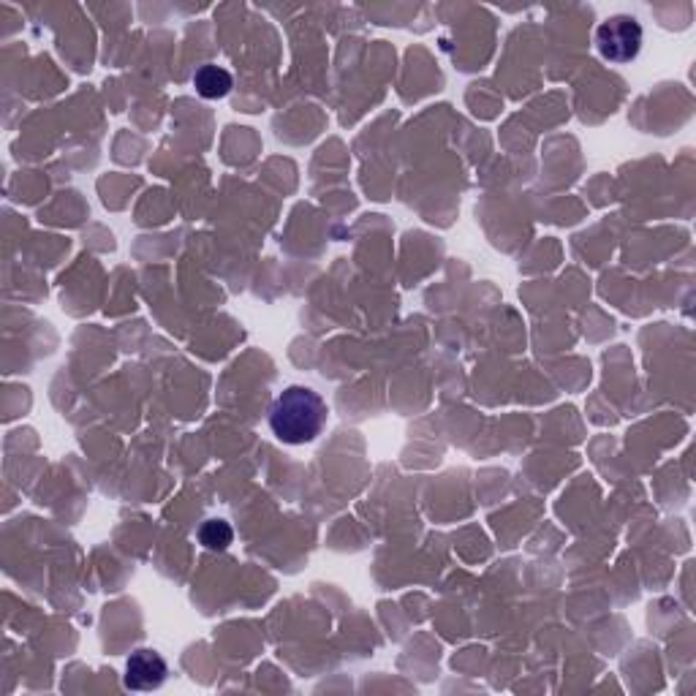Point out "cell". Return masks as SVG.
I'll use <instances>...</instances> for the list:
<instances>
[{"label":"cell","instance_id":"cell-1","mask_svg":"<svg viewBox=\"0 0 696 696\" xmlns=\"http://www.w3.org/2000/svg\"><path fill=\"white\" fill-rule=\"evenodd\" d=\"M330 408L316 389L302 384L285 386L270 406V430L289 446L311 444L324 433Z\"/></svg>","mask_w":696,"mask_h":696},{"label":"cell","instance_id":"cell-4","mask_svg":"<svg viewBox=\"0 0 696 696\" xmlns=\"http://www.w3.org/2000/svg\"><path fill=\"white\" fill-rule=\"evenodd\" d=\"M194 87H196V93L201 95V98L221 101L231 93V87H235V80H231V74L224 69V65L207 63L194 74Z\"/></svg>","mask_w":696,"mask_h":696},{"label":"cell","instance_id":"cell-2","mask_svg":"<svg viewBox=\"0 0 696 696\" xmlns=\"http://www.w3.org/2000/svg\"><path fill=\"white\" fill-rule=\"evenodd\" d=\"M642 41H645V33H642L640 20L632 14H612L596 28V50L610 63L626 65L636 61L642 52Z\"/></svg>","mask_w":696,"mask_h":696},{"label":"cell","instance_id":"cell-5","mask_svg":"<svg viewBox=\"0 0 696 696\" xmlns=\"http://www.w3.org/2000/svg\"><path fill=\"white\" fill-rule=\"evenodd\" d=\"M196 537H199V544L205 547V550L224 552L226 547L235 541V531H231V526L226 520H207V522H201Z\"/></svg>","mask_w":696,"mask_h":696},{"label":"cell","instance_id":"cell-3","mask_svg":"<svg viewBox=\"0 0 696 696\" xmlns=\"http://www.w3.org/2000/svg\"><path fill=\"white\" fill-rule=\"evenodd\" d=\"M169 675V666H166L164 656L150 647H142V651L131 653L126 662V688L131 692H156L166 683Z\"/></svg>","mask_w":696,"mask_h":696}]
</instances>
